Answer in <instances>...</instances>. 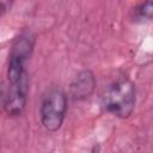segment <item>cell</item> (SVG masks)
Returning a JSON list of instances; mask_svg holds the SVG:
<instances>
[{
  "label": "cell",
  "instance_id": "6da1fadb",
  "mask_svg": "<svg viewBox=\"0 0 153 153\" xmlns=\"http://www.w3.org/2000/svg\"><path fill=\"white\" fill-rule=\"evenodd\" d=\"M135 85L127 78H122L111 82L102 94L103 108L118 118L130 117L135 109Z\"/></svg>",
  "mask_w": 153,
  "mask_h": 153
},
{
  "label": "cell",
  "instance_id": "7a4b0ae2",
  "mask_svg": "<svg viewBox=\"0 0 153 153\" xmlns=\"http://www.w3.org/2000/svg\"><path fill=\"white\" fill-rule=\"evenodd\" d=\"M67 105L68 96L61 87L54 86L47 91L39 106L41 123L45 130L54 133L62 127L67 114Z\"/></svg>",
  "mask_w": 153,
  "mask_h": 153
},
{
  "label": "cell",
  "instance_id": "3957f363",
  "mask_svg": "<svg viewBox=\"0 0 153 153\" xmlns=\"http://www.w3.org/2000/svg\"><path fill=\"white\" fill-rule=\"evenodd\" d=\"M27 81L18 85H8L4 97V109L11 117L20 116L25 109L27 100Z\"/></svg>",
  "mask_w": 153,
  "mask_h": 153
},
{
  "label": "cell",
  "instance_id": "277c9868",
  "mask_svg": "<svg viewBox=\"0 0 153 153\" xmlns=\"http://www.w3.org/2000/svg\"><path fill=\"white\" fill-rule=\"evenodd\" d=\"M96 87V78L92 71L84 69L79 72L69 85V96L74 100H84L88 98Z\"/></svg>",
  "mask_w": 153,
  "mask_h": 153
},
{
  "label": "cell",
  "instance_id": "5b68a950",
  "mask_svg": "<svg viewBox=\"0 0 153 153\" xmlns=\"http://www.w3.org/2000/svg\"><path fill=\"white\" fill-rule=\"evenodd\" d=\"M136 16L143 20L153 19V1H143L136 8Z\"/></svg>",
  "mask_w": 153,
  "mask_h": 153
}]
</instances>
